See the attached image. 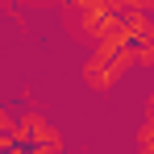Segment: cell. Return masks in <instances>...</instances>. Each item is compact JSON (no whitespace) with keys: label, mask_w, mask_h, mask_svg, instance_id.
<instances>
[{"label":"cell","mask_w":154,"mask_h":154,"mask_svg":"<svg viewBox=\"0 0 154 154\" xmlns=\"http://www.w3.org/2000/svg\"><path fill=\"white\" fill-rule=\"evenodd\" d=\"M129 63H133V46H96V50L83 58V67H79V75L83 83L92 88V92H112L121 75L129 71Z\"/></svg>","instance_id":"6da1fadb"},{"label":"cell","mask_w":154,"mask_h":154,"mask_svg":"<svg viewBox=\"0 0 154 154\" xmlns=\"http://www.w3.org/2000/svg\"><path fill=\"white\" fill-rule=\"evenodd\" d=\"M17 146H29V150H38V154H58L63 150V137H58V129L42 112H25L21 125H17Z\"/></svg>","instance_id":"7a4b0ae2"},{"label":"cell","mask_w":154,"mask_h":154,"mask_svg":"<svg viewBox=\"0 0 154 154\" xmlns=\"http://www.w3.org/2000/svg\"><path fill=\"white\" fill-rule=\"evenodd\" d=\"M133 146H137V154H154V112L137 125V133H133Z\"/></svg>","instance_id":"3957f363"}]
</instances>
